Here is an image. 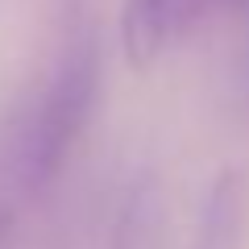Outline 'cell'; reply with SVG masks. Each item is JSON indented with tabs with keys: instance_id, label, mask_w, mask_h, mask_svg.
I'll return each mask as SVG.
<instances>
[{
	"instance_id": "obj_4",
	"label": "cell",
	"mask_w": 249,
	"mask_h": 249,
	"mask_svg": "<svg viewBox=\"0 0 249 249\" xmlns=\"http://www.w3.org/2000/svg\"><path fill=\"white\" fill-rule=\"evenodd\" d=\"M166 229H170L166 187L150 170L129 187V196H124L121 212L112 220L108 249H166Z\"/></svg>"
},
{
	"instance_id": "obj_3",
	"label": "cell",
	"mask_w": 249,
	"mask_h": 249,
	"mask_svg": "<svg viewBox=\"0 0 249 249\" xmlns=\"http://www.w3.org/2000/svg\"><path fill=\"white\" fill-rule=\"evenodd\" d=\"M183 29L178 0H124L121 4V54L133 71H150Z\"/></svg>"
},
{
	"instance_id": "obj_2",
	"label": "cell",
	"mask_w": 249,
	"mask_h": 249,
	"mask_svg": "<svg viewBox=\"0 0 249 249\" xmlns=\"http://www.w3.org/2000/svg\"><path fill=\"white\" fill-rule=\"evenodd\" d=\"M191 249H249V178L241 170H224L212 183Z\"/></svg>"
},
{
	"instance_id": "obj_1",
	"label": "cell",
	"mask_w": 249,
	"mask_h": 249,
	"mask_svg": "<svg viewBox=\"0 0 249 249\" xmlns=\"http://www.w3.org/2000/svg\"><path fill=\"white\" fill-rule=\"evenodd\" d=\"M96 96H100V37L96 29L83 25L67 34L58 67L17 137L13 178L25 199H37L42 191H50V183L62 175L67 154L75 150L79 133L96 112Z\"/></svg>"
}]
</instances>
